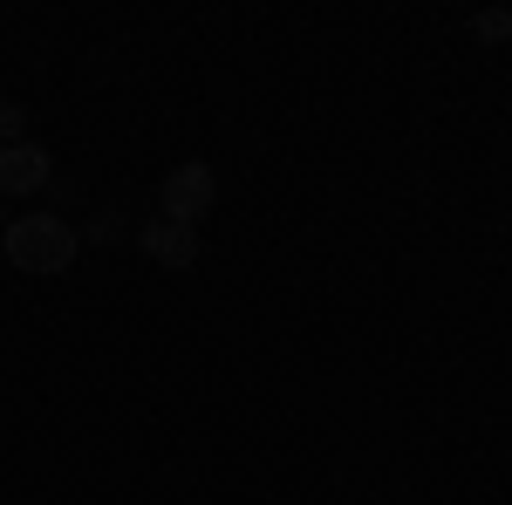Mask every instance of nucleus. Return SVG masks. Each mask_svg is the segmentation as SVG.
<instances>
[{
	"mask_svg": "<svg viewBox=\"0 0 512 505\" xmlns=\"http://www.w3.org/2000/svg\"><path fill=\"white\" fill-rule=\"evenodd\" d=\"M0 253L14 273H69V260L82 253V233L55 212H28V219H7Z\"/></svg>",
	"mask_w": 512,
	"mask_h": 505,
	"instance_id": "f257e3e1",
	"label": "nucleus"
},
{
	"mask_svg": "<svg viewBox=\"0 0 512 505\" xmlns=\"http://www.w3.org/2000/svg\"><path fill=\"white\" fill-rule=\"evenodd\" d=\"M158 205H164V219H178V226H198L212 205H219V178H212V164H171L164 171V185H158Z\"/></svg>",
	"mask_w": 512,
	"mask_h": 505,
	"instance_id": "f03ea898",
	"label": "nucleus"
},
{
	"mask_svg": "<svg viewBox=\"0 0 512 505\" xmlns=\"http://www.w3.org/2000/svg\"><path fill=\"white\" fill-rule=\"evenodd\" d=\"M48 171H55V157L41 151V144H7L0 151V198H28V192H41L48 185Z\"/></svg>",
	"mask_w": 512,
	"mask_h": 505,
	"instance_id": "7ed1b4c3",
	"label": "nucleus"
},
{
	"mask_svg": "<svg viewBox=\"0 0 512 505\" xmlns=\"http://www.w3.org/2000/svg\"><path fill=\"white\" fill-rule=\"evenodd\" d=\"M144 253H151L158 267H171V273L198 267V226H178V219H151V226H144Z\"/></svg>",
	"mask_w": 512,
	"mask_h": 505,
	"instance_id": "20e7f679",
	"label": "nucleus"
},
{
	"mask_svg": "<svg viewBox=\"0 0 512 505\" xmlns=\"http://www.w3.org/2000/svg\"><path fill=\"white\" fill-rule=\"evenodd\" d=\"M21 123H28L21 103H0V151H7V144H21Z\"/></svg>",
	"mask_w": 512,
	"mask_h": 505,
	"instance_id": "39448f33",
	"label": "nucleus"
},
{
	"mask_svg": "<svg viewBox=\"0 0 512 505\" xmlns=\"http://www.w3.org/2000/svg\"><path fill=\"white\" fill-rule=\"evenodd\" d=\"M478 41H512V14H478Z\"/></svg>",
	"mask_w": 512,
	"mask_h": 505,
	"instance_id": "423d86ee",
	"label": "nucleus"
},
{
	"mask_svg": "<svg viewBox=\"0 0 512 505\" xmlns=\"http://www.w3.org/2000/svg\"><path fill=\"white\" fill-rule=\"evenodd\" d=\"M82 239H96V246H110V239H117V212H103V219H89V233Z\"/></svg>",
	"mask_w": 512,
	"mask_h": 505,
	"instance_id": "0eeeda50",
	"label": "nucleus"
}]
</instances>
